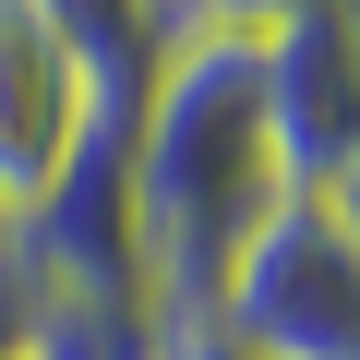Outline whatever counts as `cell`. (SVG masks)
Instances as JSON below:
<instances>
[{
	"instance_id": "cell-1",
	"label": "cell",
	"mask_w": 360,
	"mask_h": 360,
	"mask_svg": "<svg viewBox=\"0 0 360 360\" xmlns=\"http://www.w3.org/2000/svg\"><path fill=\"white\" fill-rule=\"evenodd\" d=\"M120 180H132V240H144V312L156 324L217 312L229 264L288 205V168L264 132V49L168 37L156 84L120 108Z\"/></svg>"
},
{
	"instance_id": "cell-2",
	"label": "cell",
	"mask_w": 360,
	"mask_h": 360,
	"mask_svg": "<svg viewBox=\"0 0 360 360\" xmlns=\"http://www.w3.org/2000/svg\"><path fill=\"white\" fill-rule=\"evenodd\" d=\"M217 324L240 336V360H360V240L336 229V205L288 193L229 264Z\"/></svg>"
},
{
	"instance_id": "cell-3",
	"label": "cell",
	"mask_w": 360,
	"mask_h": 360,
	"mask_svg": "<svg viewBox=\"0 0 360 360\" xmlns=\"http://www.w3.org/2000/svg\"><path fill=\"white\" fill-rule=\"evenodd\" d=\"M108 120H120V108H108V84L60 49V25L37 13V0H0V205L37 217Z\"/></svg>"
},
{
	"instance_id": "cell-4",
	"label": "cell",
	"mask_w": 360,
	"mask_h": 360,
	"mask_svg": "<svg viewBox=\"0 0 360 360\" xmlns=\"http://www.w3.org/2000/svg\"><path fill=\"white\" fill-rule=\"evenodd\" d=\"M252 49H264V132L288 193H324L360 156V0H300Z\"/></svg>"
},
{
	"instance_id": "cell-5",
	"label": "cell",
	"mask_w": 360,
	"mask_h": 360,
	"mask_svg": "<svg viewBox=\"0 0 360 360\" xmlns=\"http://www.w3.org/2000/svg\"><path fill=\"white\" fill-rule=\"evenodd\" d=\"M37 13L60 25V49L108 84V108H132L168 60V0H37Z\"/></svg>"
},
{
	"instance_id": "cell-6",
	"label": "cell",
	"mask_w": 360,
	"mask_h": 360,
	"mask_svg": "<svg viewBox=\"0 0 360 360\" xmlns=\"http://www.w3.org/2000/svg\"><path fill=\"white\" fill-rule=\"evenodd\" d=\"M156 360H240V336L217 312H193V324H156Z\"/></svg>"
},
{
	"instance_id": "cell-7",
	"label": "cell",
	"mask_w": 360,
	"mask_h": 360,
	"mask_svg": "<svg viewBox=\"0 0 360 360\" xmlns=\"http://www.w3.org/2000/svg\"><path fill=\"white\" fill-rule=\"evenodd\" d=\"M312 205H336V229H348V240H360V156H348V168H336V180H324V193H312Z\"/></svg>"
},
{
	"instance_id": "cell-8",
	"label": "cell",
	"mask_w": 360,
	"mask_h": 360,
	"mask_svg": "<svg viewBox=\"0 0 360 360\" xmlns=\"http://www.w3.org/2000/svg\"><path fill=\"white\" fill-rule=\"evenodd\" d=\"M13 252H25V217L0 205V288H13Z\"/></svg>"
},
{
	"instance_id": "cell-9",
	"label": "cell",
	"mask_w": 360,
	"mask_h": 360,
	"mask_svg": "<svg viewBox=\"0 0 360 360\" xmlns=\"http://www.w3.org/2000/svg\"><path fill=\"white\" fill-rule=\"evenodd\" d=\"M25 360H37V348H25Z\"/></svg>"
}]
</instances>
